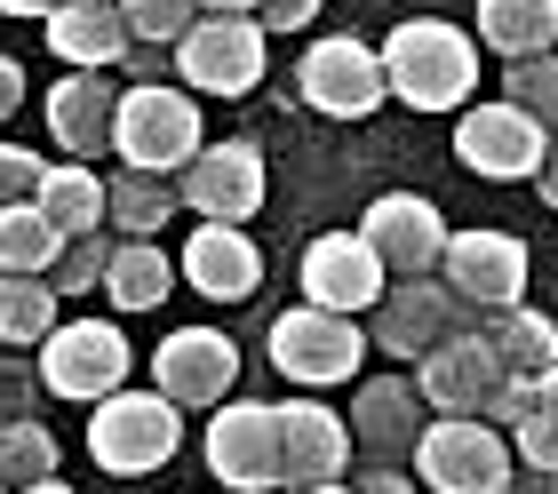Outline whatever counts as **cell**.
Listing matches in <instances>:
<instances>
[{"label": "cell", "mask_w": 558, "mask_h": 494, "mask_svg": "<svg viewBox=\"0 0 558 494\" xmlns=\"http://www.w3.org/2000/svg\"><path fill=\"white\" fill-rule=\"evenodd\" d=\"M384 81H391L399 104H415V112H471L478 40L463 24L408 16V24H391V40H384Z\"/></svg>", "instance_id": "1"}, {"label": "cell", "mask_w": 558, "mask_h": 494, "mask_svg": "<svg viewBox=\"0 0 558 494\" xmlns=\"http://www.w3.org/2000/svg\"><path fill=\"white\" fill-rule=\"evenodd\" d=\"M112 152H120V168H136V176H168V184H175V176H184L199 152H208L192 88H168V81H136V88H120Z\"/></svg>", "instance_id": "2"}, {"label": "cell", "mask_w": 558, "mask_h": 494, "mask_svg": "<svg viewBox=\"0 0 558 494\" xmlns=\"http://www.w3.org/2000/svg\"><path fill=\"white\" fill-rule=\"evenodd\" d=\"M415 471L430 494H511L519 455L487 414H439L415 438Z\"/></svg>", "instance_id": "3"}, {"label": "cell", "mask_w": 558, "mask_h": 494, "mask_svg": "<svg viewBox=\"0 0 558 494\" xmlns=\"http://www.w3.org/2000/svg\"><path fill=\"white\" fill-rule=\"evenodd\" d=\"M184 447V407L160 391H112L88 407V455L105 462L112 479H144Z\"/></svg>", "instance_id": "4"}, {"label": "cell", "mask_w": 558, "mask_h": 494, "mask_svg": "<svg viewBox=\"0 0 558 494\" xmlns=\"http://www.w3.org/2000/svg\"><path fill=\"white\" fill-rule=\"evenodd\" d=\"M367 359V327L343 320V311H319V303H295L271 320V368L295 383V391H336V383L360 375Z\"/></svg>", "instance_id": "5"}, {"label": "cell", "mask_w": 558, "mask_h": 494, "mask_svg": "<svg viewBox=\"0 0 558 494\" xmlns=\"http://www.w3.org/2000/svg\"><path fill=\"white\" fill-rule=\"evenodd\" d=\"M129 335H120L112 320H57V335L40 344V391L48 399H112V391H129Z\"/></svg>", "instance_id": "6"}, {"label": "cell", "mask_w": 558, "mask_h": 494, "mask_svg": "<svg viewBox=\"0 0 558 494\" xmlns=\"http://www.w3.org/2000/svg\"><path fill=\"white\" fill-rule=\"evenodd\" d=\"M208 471L232 494H271L288 486V447H279V407L264 399H223L208 414Z\"/></svg>", "instance_id": "7"}, {"label": "cell", "mask_w": 558, "mask_h": 494, "mask_svg": "<svg viewBox=\"0 0 558 494\" xmlns=\"http://www.w3.org/2000/svg\"><path fill=\"white\" fill-rule=\"evenodd\" d=\"M295 96L312 104V112H327V120H367L375 104L391 96L384 48H367V40H351V33L312 40V48H303V64H295Z\"/></svg>", "instance_id": "8"}, {"label": "cell", "mask_w": 558, "mask_h": 494, "mask_svg": "<svg viewBox=\"0 0 558 494\" xmlns=\"http://www.w3.org/2000/svg\"><path fill=\"white\" fill-rule=\"evenodd\" d=\"M175 72L199 96H247L264 81V24L256 16H199L175 40Z\"/></svg>", "instance_id": "9"}, {"label": "cell", "mask_w": 558, "mask_h": 494, "mask_svg": "<svg viewBox=\"0 0 558 494\" xmlns=\"http://www.w3.org/2000/svg\"><path fill=\"white\" fill-rule=\"evenodd\" d=\"M550 152V128H535L519 112V104H471L463 120H454V160H463L471 176H495V184H526V176L543 168Z\"/></svg>", "instance_id": "10"}, {"label": "cell", "mask_w": 558, "mask_h": 494, "mask_svg": "<svg viewBox=\"0 0 558 494\" xmlns=\"http://www.w3.org/2000/svg\"><path fill=\"white\" fill-rule=\"evenodd\" d=\"M463 296L447 288V279H391L384 303L367 311V335L384 344L391 359H430L447 344V335H463Z\"/></svg>", "instance_id": "11"}, {"label": "cell", "mask_w": 558, "mask_h": 494, "mask_svg": "<svg viewBox=\"0 0 558 494\" xmlns=\"http://www.w3.org/2000/svg\"><path fill=\"white\" fill-rule=\"evenodd\" d=\"M360 240L384 255V272L391 279H439V264H447V216L430 207L423 192H384L367 207V224H360Z\"/></svg>", "instance_id": "12"}, {"label": "cell", "mask_w": 558, "mask_h": 494, "mask_svg": "<svg viewBox=\"0 0 558 494\" xmlns=\"http://www.w3.org/2000/svg\"><path fill=\"white\" fill-rule=\"evenodd\" d=\"M384 288H391V272H384V255H375L360 231H319V240L303 248V303L360 320V311L384 303Z\"/></svg>", "instance_id": "13"}, {"label": "cell", "mask_w": 558, "mask_h": 494, "mask_svg": "<svg viewBox=\"0 0 558 494\" xmlns=\"http://www.w3.org/2000/svg\"><path fill=\"white\" fill-rule=\"evenodd\" d=\"M240 383V344L216 327H175L160 351H151V391L175 407H223Z\"/></svg>", "instance_id": "14"}, {"label": "cell", "mask_w": 558, "mask_h": 494, "mask_svg": "<svg viewBox=\"0 0 558 494\" xmlns=\"http://www.w3.org/2000/svg\"><path fill=\"white\" fill-rule=\"evenodd\" d=\"M439 279L471 311H511V303H526V240L519 231H454Z\"/></svg>", "instance_id": "15"}, {"label": "cell", "mask_w": 558, "mask_h": 494, "mask_svg": "<svg viewBox=\"0 0 558 494\" xmlns=\"http://www.w3.org/2000/svg\"><path fill=\"white\" fill-rule=\"evenodd\" d=\"M502 383H511V375H502V359H495V344L478 327L447 335L430 359H415V391H423L430 414H487Z\"/></svg>", "instance_id": "16"}, {"label": "cell", "mask_w": 558, "mask_h": 494, "mask_svg": "<svg viewBox=\"0 0 558 494\" xmlns=\"http://www.w3.org/2000/svg\"><path fill=\"white\" fill-rule=\"evenodd\" d=\"M175 192H184V207L199 224H247L264 207V152L256 144H208L175 176Z\"/></svg>", "instance_id": "17"}, {"label": "cell", "mask_w": 558, "mask_h": 494, "mask_svg": "<svg viewBox=\"0 0 558 494\" xmlns=\"http://www.w3.org/2000/svg\"><path fill=\"white\" fill-rule=\"evenodd\" d=\"M279 447H288V486H336L351 471V423L319 399L279 407Z\"/></svg>", "instance_id": "18"}, {"label": "cell", "mask_w": 558, "mask_h": 494, "mask_svg": "<svg viewBox=\"0 0 558 494\" xmlns=\"http://www.w3.org/2000/svg\"><path fill=\"white\" fill-rule=\"evenodd\" d=\"M430 423V407L408 375H367L360 399H351V438L367 447V462H391V455H415V438Z\"/></svg>", "instance_id": "19"}, {"label": "cell", "mask_w": 558, "mask_h": 494, "mask_svg": "<svg viewBox=\"0 0 558 494\" xmlns=\"http://www.w3.org/2000/svg\"><path fill=\"white\" fill-rule=\"evenodd\" d=\"M184 279L208 303H247L264 288V255H256V240H247L240 224H199L184 240Z\"/></svg>", "instance_id": "20"}, {"label": "cell", "mask_w": 558, "mask_h": 494, "mask_svg": "<svg viewBox=\"0 0 558 494\" xmlns=\"http://www.w3.org/2000/svg\"><path fill=\"white\" fill-rule=\"evenodd\" d=\"M112 112H120V96H112L105 72H64V81L48 88V136H57L72 160L112 152Z\"/></svg>", "instance_id": "21"}, {"label": "cell", "mask_w": 558, "mask_h": 494, "mask_svg": "<svg viewBox=\"0 0 558 494\" xmlns=\"http://www.w3.org/2000/svg\"><path fill=\"white\" fill-rule=\"evenodd\" d=\"M40 33H48V57H64L72 72H112L136 48L129 16H120V9H88V0H64Z\"/></svg>", "instance_id": "22"}, {"label": "cell", "mask_w": 558, "mask_h": 494, "mask_svg": "<svg viewBox=\"0 0 558 494\" xmlns=\"http://www.w3.org/2000/svg\"><path fill=\"white\" fill-rule=\"evenodd\" d=\"M478 40L502 64L558 57V0H478Z\"/></svg>", "instance_id": "23"}, {"label": "cell", "mask_w": 558, "mask_h": 494, "mask_svg": "<svg viewBox=\"0 0 558 494\" xmlns=\"http://www.w3.org/2000/svg\"><path fill=\"white\" fill-rule=\"evenodd\" d=\"M33 207H40V216L64 231V240H96V231H105V176H96L88 160L40 168V192H33Z\"/></svg>", "instance_id": "24"}, {"label": "cell", "mask_w": 558, "mask_h": 494, "mask_svg": "<svg viewBox=\"0 0 558 494\" xmlns=\"http://www.w3.org/2000/svg\"><path fill=\"white\" fill-rule=\"evenodd\" d=\"M478 335L495 344L502 375H543V368H558V320H550V311H535V303L487 311V327H478Z\"/></svg>", "instance_id": "25"}, {"label": "cell", "mask_w": 558, "mask_h": 494, "mask_svg": "<svg viewBox=\"0 0 558 494\" xmlns=\"http://www.w3.org/2000/svg\"><path fill=\"white\" fill-rule=\"evenodd\" d=\"M175 288V264L151 240H112V264H105V296L112 311H160Z\"/></svg>", "instance_id": "26"}, {"label": "cell", "mask_w": 558, "mask_h": 494, "mask_svg": "<svg viewBox=\"0 0 558 494\" xmlns=\"http://www.w3.org/2000/svg\"><path fill=\"white\" fill-rule=\"evenodd\" d=\"M57 255H64V231L48 224L33 200L0 207V272H33V279H48V272H57Z\"/></svg>", "instance_id": "27"}, {"label": "cell", "mask_w": 558, "mask_h": 494, "mask_svg": "<svg viewBox=\"0 0 558 494\" xmlns=\"http://www.w3.org/2000/svg\"><path fill=\"white\" fill-rule=\"evenodd\" d=\"M175 200H184V192H175L168 176H136V168H120L112 184H105V216L129 231V240H151V231L175 216Z\"/></svg>", "instance_id": "28"}, {"label": "cell", "mask_w": 558, "mask_h": 494, "mask_svg": "<svg viewBox=\"0 0 558 494\" xmlns=\"http://www.w3.org/2000/svg\"><path fill=\"white\" fill-rule=\"evenodd\" d=\"M57 335V288L33 272H0V344H48Z\"/></svg>", "instance_id": "29"}, {"label": "cell", "mask_w": 558, "mask_h": 494, "mask_svg": "<svg viewBox=\"0 0 558 494\" xmlns=\"http://www.w3.org/2000/svg\"><path fill=\"white\" fill-rule=\"evenodd\" d=\"M57 479V438H48V423H0V486L24 494Z\"/></svg>", "instance_id": "30"}, {"label": "cell", "mask_w": 558, "mask_h": 494, "mask_svg": "<svg viewBox=\"0 0 558 494\" xmlns=\"http://www.w3.org/2000/svg\"><path fill=\"white\" fill-rule=\"evenodd\" d=\"M502 104H519L535 128H550V136H558V57L502 64Z\"/></svg>", "instance_id": "31"}, {"label": "cell", "mask_w": 558, "mask_h": 494, "mask_svg": "<svg viewBox=\"0 0 558 494\" xmlns=\"http://www.w3.org/2000/svg\"><path fill=\"white\" fill-rule=\"evenodd\" d=\"M120 16H129V33L151 40V48H175L199 24V0H120Z\"/></svg>", "instance_id": "32"}, {"label": "cell", "mask_w": 558, "mask_h": 494, "mask_svg": "<svg viewBox=\"0 0 558 494\" xmlns=\"http://www.w3.org/2000/svg\"><path fill=\"white\" fill-rule=\"evenodd\" d=\"M105 264H112V240H105V231H96V240H64L48 288H57V296H88V288H105Z\"/></svg>", "instance_id": "33"}, {"label": "cell", "mask_w": 558, "mask_h": 494, "mask_svg": "<svg viewBox=\"0 0 558 494\" xmlns=\"http://www.w3.org/2000/svg\"><path fill=\"white\" fill-rule=\"evenodd\" d=\"M511 455H519V471H558V414L550 407H535L511 431Z\"/></svg>", "instance_id": "34"}, {"label": "cell", "mask_w": 558, "mask_h": 494, "mask_svg": "<svg viewBox=\"0 0 558 494\" xmlns=\"http://www.w3.org/2000/svg\"><path fill=\"white\" fill-rule=\"evenodd\" d=\"M40 152H24V144H0V207H16V200H33L40 192Z\"/></svg>", "instance_id": "35"}, {"label": "cell", "mask_w": 558, "mask_h": 494, "mask_svg": "<svg viewBox=\"0 0 558 494\" xmlns=\"http://www.w3.org/2000/svg\"><path fill=\"white\" fill-rule=\"evenodd\" d=\"M312 16H319V0H264V9H256L264 33H303Z\"/></svg>", "instance_id": "36"}, {"label": "cell", "mask_w": 558, "mask_h": 494, "mask_svg": "<svg viewBox=\"0 0 558 494\" xmlns=\"http://www.w3.org/2000/svg\"><path fill=\"white\" fill-rule=\"evenodd\" d=\"M16 104H24V64H16V57H0V128L16 120Z\"/></svg>", "instance_id": "37"}, {"label": "cell", "mask_w": 558, "mask_h": 494, "mask_svg": "<svg viewBox=\"0 0 558 494\" xmlns=\"http://www.w3.org/2000/svg\"><path fill=\"white\" fill-rule=\"evenodd\" d=\"M351 494H415V479H408V471H391V462H375V471L351 486Z\"/></svg>", "instance_id": "38"}, {"label": "cell", "mask_w": 558, "mask_h": 494, "mask_svg": "<svg viewBox=\"0 0 558 494\" xmlns=\"http://www.w3.org/2000/svg\"><path fill=\"white\" fill-rule=\"evenodd\" d=\"M535 192H543V207L558 216V136H550V152H543V168H535Z\"/></svg>", "instance_id": "39"}, {"label": "cell", "mask_w": 558, "mask_h": 494, "mask_svg": "<svg viewBox=\"0 0 558 494\" xmlns=\"http://www.w3.org/2000/svg\"><path fill=\"white\" fill-rule=\"evenodd\" d=\"M57 9H64V0H0V16H40V24L57 16Z\"/></svg>", "instance_id": "40"}, {"label": "cell", "mask_w": 558, "mask_h": 494, "mask_svg": "<svg viewBox=\"0 0 558 494\" xmlns=\"http://www.w3.org/2000/svg\"><path fill=\"white\" fill-rule=\"evenodd\" d=\"M511 494H558V471H519Z\"/></svg>", "instance_id": "41"}, {"label": "cell", "mask_w": 558, "mask_h": 494, "mask_svg": "<svg viewBox=\"0 0 558 494\" xmlns=\"http://www.w3.org/2000/svg\"><path fill=\"white\" fill-rule=\"evenodd\" d=\"M199 9H208V16H256L264 0H199Z\"/></svg>", "instance_id": "42"}, {"label": "cell", "mask_w": 558, "mask_h": 494, "mask_svg": "<svg viewBox=\"0 0 558 494\" xmlns=\"http://www.w3.org/2000/svg\"><path fill=\"white\" fill-rule=\"evenodd\" d=\"M535 407H550V414H558V368H543V375H535Z\"/></svg>", "instance_id": "43"}, {"label": "cell", "mask_w": 558, "mask_h": 494, "mask_svg": "<svg viewBox=\"0 0 558 494\" xmlns=\"http://www.w3.org/2000/svg\"><path fill=\"white\" fill-rule=\"evenodd\" d=\"M24 494H72V486L64 479H40V486H24Z\"/></svg>", "instance_id": "44"}, {"label": "cell", "mask_w": 558, "mask_h": 494, "mask_svg": "<svg viewBox=\"0 0 558 494\" xmlns=\"http://www.w3.org/2000/svg\"><path fill=\"white\" fill-rule=\"evenodd\" d=\"M288 494H351V486H343V479H336V486H288Z\"/></svg>", "instance_id": "45"}, {"label": "cell", "mask_w": 558, "mask_h": 494, "mask_svg": "<svg viewBox=\"0 0 558 494\" xmlns=\"http://www.w3.org/2000/svg\"><path fill=\"white\" fill-rule=\"evenodd\" d=\"M88 9H120V0H88Z\"/></svg>", "instance_id": "46"}, {"label": "cell", "mask_w": 558, "mask_h": 494, "mask_svg": "<svg viewBox=\"0 0 558 494\" xmlns=\"http://www.w3.org/2000/svg\"><path fill=\"white\" fill-rule=\"evenodd\" d=\"M0 494H9V486H0Z\"/></svg>", "instance_id": "47"}]
</instances>
